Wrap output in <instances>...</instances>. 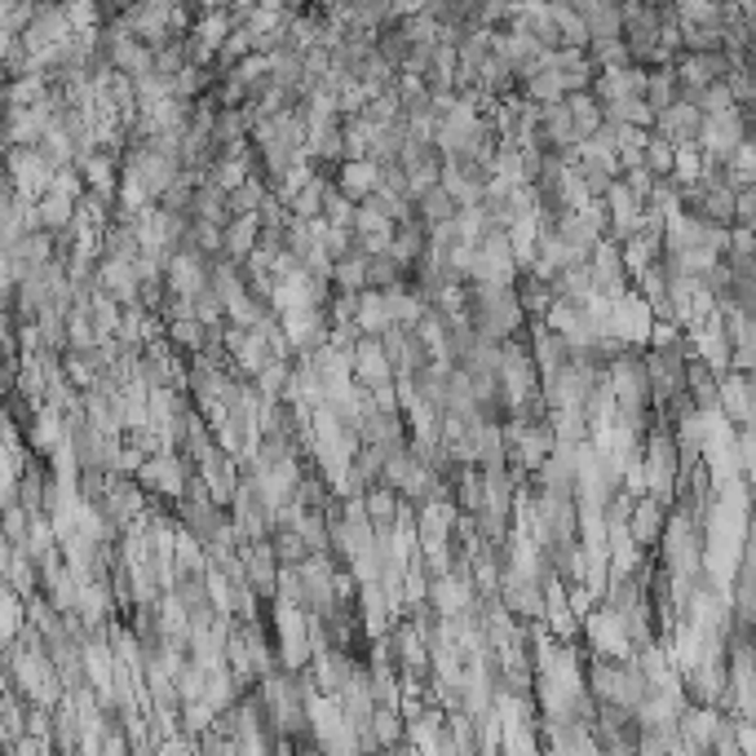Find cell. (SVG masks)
Here are the masks:
<instances>
[{
	"label": "cell",
	"instance_id": "1",
	"mask_svg": "<svg viewBox=\"0 0 756 756\" xmlns=\"http://www.w3.org/2000/svg\"><path fill=\"white\" fill-rule=\"evenodd\" d=\"M580 641L588 646V655H606V659H628L633 655L628 628L606 602H593V611L580 619Z\"/></svg>",
	"mask_w": 756,
	"mask_h": 756
},
{
	"label": "cell",
	"instance_id": "2",
	"mask_svg": "<svg viewBox=\"0 0 756 756\" xmlns=\"http://www.w3.org/2000/svg\"><path fill=\"white\" fill-rule=\"evenodd\" d=\"M469 318H474V332L487 336V341H509V336H522V327H527V314H522L514 288H505V292H496L492 301L474 305Z\"/></svg>",
	"mask_w": 756,
	"mask_h": 756
},
{
	"label": "cell",
	"instance_id": "3",
	"mask_svg": "<svg viewBox=\"0 0 756 756\" xmlns=\"http://www.w3.org/2000/svg\"><path fill=\"white\" fill-rule=\"evenodd\" d=\"M142 478V492H151V496H160V500H177L182 496V487H186V478L195 474V465L182 456V452H173V447H164V452H155V456H147L142 461V469H138Z\"/></svg>",
	"mask_w": 756,
	"mask_h": 756
},
{
	"label": "cell",
	"instance_id": "4",
	"mask_svg": "<svg viewBox=\"0 0 756 756\" xmlns=\"http://www.w3.org/2000/svg\"><path fill=\"white\" fill-rule=\"evenodd\" d=\"M164 288L177 292V296L204 292V288H208V257H204L199 248H191V244L173 248L169 261H164Z\"/></svg>",
	"mask_w": 756,
	"mask_h": 756
},
{
	"label": "cell",
	"instance_id": "5",
	"mask_svg": "<svg viewBox=\"0 0 756 756\" xmlns=\"http://www.w3.org/2000/svg\"><path fill=\"white\" fill-rule=\"evenodd\" d=\"M752 371H721L716 376V408L734 430H752Z\"/></svg>",
	"mask_w": 756,
	"mask_h": 756
},
{
	"label": "cell",
	"instance_id": "6",
	"mask_svg": "<svg viewBox=\"0 0 756 756\" xmlns=\"http://www.w3.org/2000/svg\"><path fill=\"white\" fill-rule=\"evenodd\" d=\"M376 341H381V349H386V358H390V371L395 376H417L421 367H425V345L417 341V332L408 327V323H390V327H381L376 332Z\"/></svg>",
	"mask_w": 756,
	"mask_h": 756
},
{
	"label": "cell",
	"instance_id": "7",
	"mask_svg": "<svg viewBox=\"0 0 756 756\" xmlns=\"http://www.w3.org/2000/svg\"><path fill=\"white\" fill-rule=\"evenodd\" d=\"M195 474H199V483L208 487V496L226 509V505H230V496H235V487H239V474H244V469H239V461H235L230 452H222V447L213 443V447L195 461Z\"/></svg>",
	"mask_w": 756,
	"mask_h": 756
},
{
	"label": "cell",
	"instance_id": "8",
	"mask_svg": "<svg viewBox=\"0 0 756 756\" xmlns=\"http://www.w3.org/2000/svg\"><path fill=\"white\" fill-rule=\"evenodd\" d=\"M663 518H668V505L663 500H655V496H633V505H628V518H624V531H628V540L637 544V549H655V540H659V531H663Z\"/></svg>",
	"mask_w": 756,
	"mask_h": 756
},
{
	"label": "cell",
	"instance_id": "9",
	"mask_svg": "<svg viewBox=\"0 0 756 756\" xmlns=\"http://www.w3.org/2000/svg\"><path fill=\"white\" fill-rule=\"evenodd\" d=\"M354 381L358 386H386V381H395V371H390V358H386V349H381V341H376V336H358L354 341Z\"/></svg>",
	"mask_w": 756,
	"mask_h": 756
},
{
	"label": "cell",
	"instance_id": "10",
	"mask_svg": "<svg viewBox=\"0 0 756 756\" xmlns=\"http://www.w3.org/2000/svg\"><path fill=\"white\" fill-rule=\"evenodd\" d=\"M376 177H381V164L367 160V155H358V160H341V164L332 169V186H336L341 195H349L354 204H358V199H367V195L376 191Z\"/></svg>",
	"mask_w": 756,
	"mask_h": 756
},
{
	"label": "cell",
	"instance_id": "11",
	"mask_svg": "<svg viewBox=\"0 0 756 756\" xmlns=\"http://www.w3.org/2000/svg\"><path fill=\"white\" fill-rule=\"evenodd\" d=\"M681 390L690 395V403L699 412H716V371L699 354H685V363H681Z\"/></svg>",
	"mask_w": 756,
	"mask_h": 756
},
{
	"label": "cell",
	"instance_id": "12",
	"mask_svg": "<svg viewBox=\"0 0 756 756\" xmlns=\"http://www.w3.org/2000/svg\"><path fill=\"white\" fill-rule=\"evenodd\" d=\"M699 125H703V111L690 107V102H668L663 111H655V129H659V138H668L672 147H677V142H694V138H699Z\"/></svg>",
	"mask_w": 756,
	"mask_h": 756
},
{
	"label": "cell",
	"instance_id": "13",
	"mask_svg": "<svg viewBox=\"0 0 756 756\" xmlns=\"http://www.w3.org/2000/svg\"><path fill=\"white\" fill-rule=\"evenodd\" d=\"M425 244H430V230L417 222V217H408V222H399L395 230H390V244H386V252L403 266V270H412L421 257H425Z\"/></svg>",
	"mask_w": 756,
	"mask_h": 756
},
{
	"label": "cell",
	"instance_id": "14",
	"mask_svg": "<svg viewBox=\"0 0 756 756\" xmlns=\"http://www.w3.org/2000/svg\"><path fill=\"white\" fill-rule=\"evenodd\" d=\"M514 296H518V305H522L527 318H544V310L553 305V283L540 279V274H531V270H518L514 274Z\"/></svg>",
	"mask_w": 756,
	"mask_h": 756
},
{
	"label": "cell",
	"instance_id": "15",
	"mask_svg": "<svg viewBox=\"0 0 756 756\" xmlns=\"http://www.w3.org/2000/svg\"><path fill=\"white\" fill-rule=\"evenodd\" d=\"M381 296H386V314H390V323H417V314L430 305L408 279H399V283H390V288H381Z\"/></svg>",
	"mask_w": 756,
	"mask_h": 756
},
{
	"label": "cell",
	"instance_id": "16",
	"mask_svg": "<svg viewBox=\"0 0 756 756\" xmlns=\"http://www.w3.org/2000/svg\"><path fill=\"white\" fill-rule=\"evenodd\" d=\"M266 195H270V182L261 173H248L239 186L226 191V217H252Z\"/></svg>",
	"mask_w": 756,
	"mask_h": 756
},
{
	"label": "cell",
	"instance_id": "17",
	"mask_svg": "<svg viewBox=\"0 0 756 756\" xmlns=\"http://www.w3.org/2000/svg\"><path fill=\"white\" fill-rule=\"evenodd\" d=\"M363 514H367V522L376 527V531H390V522H395V509H399V492L395 487H386V483H371L363 496Z\"/></svg>",
	"mask_w": 756,
	"mask_h": 756
},
{
	"label": "cell",
	"instance_id": "18",
	"mask_svg": "<svg viewBox=\"0 0 756 756\" xmlns=\"http://www.w3.org/2000/svg\"><path fill=\"white\" fill-rule=\"evenodd\" d=\"M252 248H257V213L252 217H226L222 222V252L244 261Z\"/></svg>",
	"mask_w": 756,
	"mask_h": 756
},
{
	"label": "cell",
	"instance_id": "19",
	"mask_svg": "<svg viewBox=\"0 0 756 756\" xmlns=\"http://www.w3.org/2000/svg\"><path fill=\"white\" fill-rule=\"evenodd\" d=\"M354 327H358V332H367V336H376L381 327H390V314H386V296H381V288H363V292H358Z\"/></svg>",
	"mask_w": 756,
	"mask_h": 756
},
{
	"label": "cell",
	"instance_id": "20",
	"mask_svg": "<svg viewBox=\"0 0 756 756\" xmlns=\"http://www.w3.org/2000/svg\"><path fill=\"white\" fill-rule=\"evenodd\" d=\"M363 257L367 252H358V248H349L345 257H336L332 261V292H363L367 288V274H363Z\"/></svg>",
	"mask_w": 756,
	"mask_h": 756
},
{
	"label": "cell",
	"instance_id": "21",
	"mask_svg": "<svg viewBox=\"0 0 756 756\" xmlns=\"http://www.w3.org/2000/svg\"><path fill=\"white\" fill-rule=\"evenodd\" d=\"M456 213V204H452V195L443 191V186H430L425 195H417L412 199V217L421 222V226H434V222H447Z\"/></svg>",
	"mask_w": 756,
	"mask_h": 756
},
{
	"label": "cell",
	"instance_id": "22",
	"mask_svg": "<svg viewBox=\"0 0 756 756\" xmlns=\"http://www.w3.org/2000/svg\"><path fill=\"white\" fill-rule=\"evenodd\" d=\"M367 725H371V734H376V743H381V747H403V716H399V708L376 703Z\"/></svg>",
	"mask_w": 756,
	"mask_h": 756
},
{
	"label": "cell",
	"instance_id": "23",
	"mask_svg": "<svg viewBox=\"0 0 756 756\" xmlns=\"http://www.w3.org/2000/svg\"><path fill=\"white\" fill-rule=\"evenodd\" d=\"M288 376H292V358H266L257 367V376H252V386H257L261 399H279L283 386H288Z\"/></svg>",
	"mask_w": 756,
	"mask_h": 756
},
{
	"label": "cell",
	"instance_id": "24",
	"mask_svg": "<svg viewBox=\"0 0 756 756\" xmlns=\"http://www.w3.org/2000/svg\"><path fill=\"white\" fill-rule=\"evenodd\" d=\"M363 274H367V288H390V283L408 279V270L390 252H367L363 257Z\"/></svg>",
	"mask_w": 756,
	"mask_h": 756
},
{
	"label": "cell",
	"instance_id": "25",
	"mask_svg": "<svg viewBox=\"0 0 756 756\" xmlns=\"http://www.w3.org/2000/svg\"><path fill=\"white\" fill-rule=\"evenodd\" d=\"M164 341L177 349V354H195L199 345H204V323L191 314V318H173V323H164Z\"/></svg>",
	"mask_w": 756,
	"mask_h": 756
},
{
	"label": "cell",
	"instance_id": "26",
	"mask_svg": "<svg viewBox=\"0 0 756 756\" xmlns=\"http://www.w3.org/2000/svg\"><path fill=\"white\" fill-rule=\"evenodd\" d=\"M266 540H270V549H274V558H279V566H296V562H301V558L310 553L296 527H274V531H270Z\"/></svg>",
	"mask_w": 756,
	"mask_h": 756
},
{
	"label": "cell",
	"instance_id": "27",
	"mask_svg": "<svg viewBox=\"0 0 756 756\" xmlns=\"http://www.w3.org/2000/svg\"><path fill=\"white\" fill-rule=\"evenodd\" d=\"M641 164H646L655 177H668V173H672V142H668V138H646Z\"/></svg>",
	"mask_w": 756,
	"mask_h": 756
},
{
	"label": "cell",
	"instance_id": "28",
	"mask_svg": "<svg viewBox=\"0 0 756 756\" xmlns=\"http://www.w3.org/2000/svg\"><path fill=\"white\" fill-rule=\"evenodd\" d=\"M327 226H349L354 222V199L349 195H341L336 186H327L323 191V213H318Z\"/></svg>",
	"mask_w": 756,
	"mask_h": 756
},
{
	"label": "cell",
	"instance_id": "29",
	"mask_svg": "<svg viewBox=\"0 0 756 756\" xmlns=\"http://www.w3.org/2000/svg\"><path fill=\"white\" fill-rule=\"evenodd\" d=\"M191 314H195L204 327H213V323H222V318H226V301H222L213 288H204V292H195V296H191Z\"/></svg>",
	"mask_w": 756,
	"mask_h": 756
},
{
	"label": "cell",
	"instance_id": "30",
	"mask_svg": "<svg viewBox=\"0 0 756 756\" xmlns=\"http://www.w3.org/2000/svg\"><path fill=\"white\" fill-rule=\"evenodd\" d=\"M619 182L633 191V199H641V204H646V195L655 191V182H659V177H655L646 164H628V169H619Z\"/></svg>",
	"mask_w": 756,
	"mask_h": 756
},
{
	"label": "cell",
	"instance_id": "31",
	"mask_svg": "<svg viewBox=\"0 0 756 756\" xmlns=\"http://www.w3.org/2000/svg\"><path fill=\"white\" fill-rule=\"evenodd\" d=\"M177 716H182V730H186V734H204V730L213 725V708H208L204 699L182 703V708H177Z\"/></svg>",
	"mask_w": 756,
	"mask_h": 756
},
{
	"label": "cell",
	"instance_id": "32",
	"mask_svg": "<svg viewBox=\"0 0 756 756\" xmlns=\"http://www.w3.org/2000/svg\"><path fill=\"white\" fill-rule=\"evenodd\" d=\"M730 226H752V230H756V191H752V186H734Z\"/></svg>",
	"mask_w": 756,
	"mask_h": 756
},
{
	"label": "cell",
	"instance_id": "33",
	"mask_svg": "<svg viewBox=\"0 0 756 756\" xmlns=\"http://www.w3.org/2000/svg\"><path fill=\"white\" fill-rule=\"evenodd\" d=\"M725 252H734V257H752V252H756V235H752V226H730Z\"/></svg>",
	"mask_w": 756,
	"mask_h": 756
},
{
	"label": "cell",
	"instance_id": "34",
	"mask_svg": "<svg viewBox=\"0 0 756 756\" xmlns=\"http://www.w3.org/2000/svg\"><path fill=\"white\" fill-rule=\"evenodd\" d=\"M756 349L752 345H730V371H752Z\"/></svg>",
	"mask_w": 756,
	"mask_h": 756
},
{
	"label": "cell",
	"instance_id": "35",
	"mask_svg": "<svg viewBox=\"0 0 756 756\" xmlns=\"http://www.w3.org/2000/svg\"><path fill=\"white\" fill-rule=\"evenodd\" d=\"M72 341H76V345H94V323L76 314V318H72Z\"/></svg>",
	"mask_w": 756,
	"mask_h": 756
},
{
	"label": "cell",
	"instance_id": "36",
	"mask_svg": "<svg viewBox=\"0 0 756 756\" xmlns=\"http://www.w3.org/2000/svg\"><path fill=\"white\" fill-rule=\"evenodd\" d=\"M45 222H54V226L67 222V199H50V204H45Z\"/></svg>",
	"mask_w": 756,
	"mask_h": 756
}]
</instances>
